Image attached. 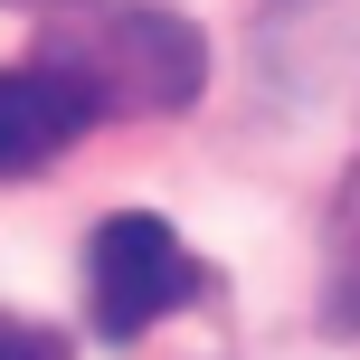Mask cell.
<instances>
[{"mask_svg": "<svg viewBox=\"0 0 360 360\" xmlns=\"http://www.w3.org/2000/svg\"><path fill=\"white\" fill-rule=\"evenodd\" d=\"M38 67L67 76L86 114H180L209 86V38L152 0H57L38 29Z\"/></svg>", "mask_w": 360, "mask_h": 360, "instance_id": "6da1fadb", "label": "cell"}, {"mask_svg": "<svg viewBox=\"0 0 360 360\" xmlns=\"http://www.w3.org/2000/svg\"><path fill=\"white\" fill-rule=\"evenodd\" d=\"M199 294H209V266L152 209H124V218H105L86 237V313H95L105 342H143L152 323H171Z\"/></svg>", "mask_w": 360, "mask_h": 360, "instance_id": "7a4b0ae2", "label": "cell"}, {"mask_svg": "<svg viewBox=\"0 0 360 360\" xmlns=\"http://www.w3.org/2000/svg\"><path fill=\"white\" fill-rule=\"evenodd\" d=\"M86 95L67 86V76H48L29 57V67H0V180H19V171H48V162H67L76 143H86Z\"/></svg>", "mask_w": 360, "mask_h": 360, "instance_id": "3957f363", "label": "cell"}, {"mask_svg": "<svg viewBox=\"0 0 360 360\" xmlns=\"http://www.w3.org/2000/svg\"><path fill=\"white\" fill-rule=\"evenodd\" d=\"M0 360H67V342H57V332H38V323H10V313H0Z\"/></svg>", "mask_w": 360, "mask_h": 360, "instance_id": "277c9868", "label": "cell"}]
</instances>
